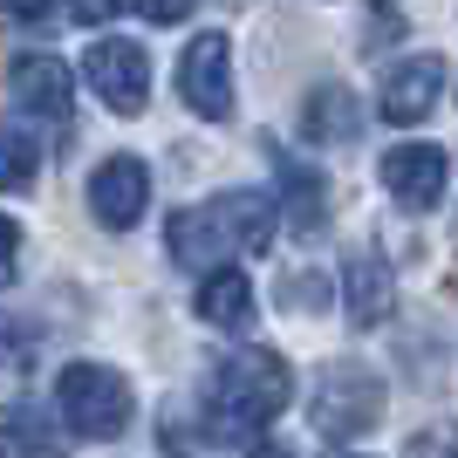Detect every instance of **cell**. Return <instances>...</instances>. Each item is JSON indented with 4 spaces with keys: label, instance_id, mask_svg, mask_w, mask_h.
I'll use <instances>...</instances> for the list:
<instances>
[{
    "label": "cell",
    "instance_id": "obj_5",
    "mask_svg": "<svg viewBox=\"0 0 458 458\" xmlns=\"http://www.w3.org/2000/svg\"><path fill=\"white\" fill-rule=\"evenodd\" d=\"M82 82H89L116 116H144V103H151V55H144V41L103 35L89 55H82Z\"/></svg>",
    "mask_w": 458,
    "mask_h": 458
},
{
    "label": "cell",
    "instance_id": "obj_7",
    "mask_svg": "<svg viewBox=\"0 0 458 458\" xmlns=\"http://www.w3.org/2000/svg\"><path fill=\"white\" fill-rule=\"evenodd\" d=\"M377 178L403 212H431V206H445L452 157H445V144H390L383 165H377Z\"/></svg>",
    "mask_w": 458,
    "mask_h": 458
},
{
    "label": "cell",
    "instance_id": "obj_25",
    "mask_svg": "<svg viewBox=\"0 0 458 458\" xmlns=\"http://www.w3.org/2000/svg\"><path fill=\"white\" fill-rule=\"evenodd\" d=\"M247 458H294V452H287V445H253Z\"/></svg>",
    "mask_w": 458,
    "mask_h": 458
},
{
    "label": "cell",
    "instance_id": "obj_20",
    "mask_svg": "<svg viewBox=\"0 0 458 458\" xmlns=\"http://www.w3.org/2000/svg\"><path fill=\"white\" fill-rule=\"evenodd\" d=\"M403 458H458V424H424V431H411V445H403Z\"/></svg>",
    "mask_w": 458,
    "mask_h": 458
},
{
    "label": "cell",
    "instance_id": "obj_10",
    "mask_svg": "<svg viewBox=\"0 0 458 458\" xmlns=\"http://www.w3.org/2000/svg\"><path fill=\"white\" fill-rule=\"evenodd\" d=\"M260 144H267V157H274V178H281V199H274V212L287 206V233H294V240H315V233L328 226V178L315 172V165H308V157H294L287 151V144H274V137H260Z\"/></svg>",
    "mask_w": 458,
    "mask_h": 458
},
{
    "label": "cell",
    "instance_id": "obj_17",
    "mask_svg": "<svg viewBox=\"0 0 458 458\" xmlns=\"http://www.w3.org/2000/svg\"><path fill=\"white\" fill-rule=\"evenodd\" d=\"M41 178V144L28 131H0V191H28Z\"/></svg>",
    "mask_w": 458,
    "mask_h": 458
},
{
    "label": "cell",
    "instance_id": "obj_13",
    "mask_svg": "<svg viewBox=\"0 0 458 458\" xmlns=\"http://www.w3.org/2000/svg\"><path fill=\"white\" fill-rule=\"evenodd\" d=\"M301 137L308 144H356L363 137V103L343 82H315L301 96Z\"/></svg>",
    "mask_w": 458,
    "mask_h": 458
},
{
    "label": "cell",
    "instance_id": "obj_8",
    "mask_svg": "<svg viewBox=\"0 0 458 458\" xmlns=\"http://www.w3.org/2000/svg\"><path fill=\"white\" fill-rule=\"evenodd\" d=\"M89 212H96V226H110V233H131L144 212H151V165L131 151H116L103 157L89 172Z\"/></svg>",
    "mask_w": 458,
    "mask_h": 458
},
{
    "label": "cell",
    "instance_id": "obj_14",
    "mask_svg": "<svg viewBox=\"0 0 458 458\" xmlns=\"http://www.w3.org/2000/svg\"><path fill=\"white\" fill-rule=\"evenodd\" d=\"M253 281L240 267H219V274H206L199 281V322L206 328H226V335H247L253 328Z\"/></svg>",
    "mask_w": 458,
    "mask_h": 458
},
{
    "label": "cell",
    "instance_id": "obj_15",
    "mask_svg": "<svg viewBox=\"0 0 458 458\" xmlns=\"http://www.w3.org/2000/svg\"><path fill=\"white\" fill-rule=\"evenodd\" d=\"M0 458H69V438L55 431V418L21 403V411L0 418Z\"/></svg>",
    "mask_w": 458,
    "mask_h": 458
},
{
    "label": "cell",
    "instance_id": "obj_2",
    "mask_svg": "<svg viewBox=\"0 0 458 458\" xmlns=\"http://www.w3.org/2000/svg\"><path fill=\"white\" fill-rule=\"evenodd\" d=\"M294 397V369L281 349H233L206 377V445H253Z\"/></svg>",
    "mask_w": 458,
    "mask_h": 458
},
{
    "label": "cell",
    "instance_id": "obj_4",
    "mask_svg": "<svg viewBox=\"0 0 458 458\" xmlns=\"http://www.w3.org/2000/svg\"><path fill=\"white\" fill-rule=\"evenodd\" d=\"M308 418L335 445L377 431L383 424V377L369 363H322L315 369V390H308Z\"/></svg>",
    "mask_w": 458,
    "mask_h": 458
},
{
    "label": "cell",
    "instance_id": "obj_23",
    "mask_svg": "<svg viewBox=\"0 0 458 458\" xmlns=\"http://www.w3.org/2000/svg\"><path fill=\"white\" fill-rule=\"evenodd\" d=\"M131 7H137L144 21H157V28H172V21H185L199 0H131Z\"/></svg>",
    "mask_w": 458,
    "mask_h": 458
},
{
    "label": "cell",
    "instance_id": "obj_12",
    "mask_svg": "<svg viewBox=\"0 0 458 458\" xmlns=\"http://www.w3.org/2000/svg\"><path fill=\"white\" fill-rule=\"evenodd\" d=\"M438 89H445V55H403L397 69L383 76L377 110H383V123L411 131V123H424V116L438 110Z\"/></svg>",
    "mask_w": 458,
    "mask_h": 458
},
{
    "label": "cell",
    "instance_id": "obj_6",
    "mask_svg": "<svg viewBox=\"0 0 458 458\" xmlns=\"http://www.w3.org/2000/svg\"><path fill=\"white\" fill-rule=\"evenodd\" d=\"M178 96H185L191 116H206V123H226L233 116V41L219 28L185 41V55H178Z\"/></svg>",
    "mask_w": 458,
    "mask_h": 458
},
{
    "label": "cell",
    "instance_id": "obj_21",
    "mask_svg": "<svg viewBox=\"0 0 458 458\" xmlns=\"http://www.w3.org/2000/svg\"><path fill=\"white\" fill-rule=\"evenodd\" d=\"M116 14H123V0H69V21H76V28H110Z\"/></svg>",
    "mask_w": 458,
    "mask_h": 458
},
{
    "label": "cell",
    "instance_id": "obj_3",
    "mask_svg": "<svg viewBox=\"0 0 458 458\" xmlns=\"http://www.w3.org/2000/svg\"><path fill=\"white\" fill-rule=\"evenodd\" d=\"M55 411H62V424H69V438L110 445V438L131 431L137 397H131V383H123V369H110V363H69L55 377Z\"/></svg>",
    "mask_w": 458,
    "mask_h": 458
},
{
    "label": "cell",
    "instance_id": "obj_9",
    "mask_svg": "<svg viewBox=\"0 0 458 458\" xmlns=\"http://www.w3.org/2000/svg\"><path fill=\"white\" fill-rule=\"evenodd\" d=\"M69 62L62 55H14L7 69V89H14V110L41 116L48 131H69L76 123V89H69Z\"/></svg>",
    "mask_w": 458,
    "mask_h": 458
},
{
    "label": "cell",
    "instance_id": "obj_22",
    "mask_svg": "<svg viewBox=\"0 0 458 458\" xmlns=\"http://www.w3.org/2000/svg\"><path fill=\"white\" fill-rule=\"evenodd\" d=\"M14 274H21V226L0 212V287H14Z\"/></svg>",
    "mask_w": 458,
    "mask_h": 458
},
{
    "label": "cell",
    "instance_id": "obj_11",
    "mask_svg": "<svg viewBox=\"0 0 458 458\" xmlns=\"http://www.w3.org/2000/svg\"><path fill=\"white\" fill-rule=\"evenodd\" d=\"M343 315H349V328H383L397 315V267H390V253L356 247L343 260Z\"/></svg>",
    "mask_w": 458,
    "mask_h": 458
},
{
    "label": "cell",
    "instance_id": "obj_16",
    "mask_svg": "<svg viewBox=\"0 0 458 458\" xmlns=\"http://www.w3.org/2000/svg\"><path fill=\"white\" fill-rule=\"evenodd\" d=\"M35 343H41L35 322H21V315H7V308H0V390L35 369Z\"/></svg>",
    "mask_w": 458,
    "mask_h": 458
},
{
    "label": "cell",
    "instance_id": "obj_24",
    "mask_svg": "<svg viewBox=\"0 0 458 458\" xmlns=\"http://www.w3.org/2000/svg\"><path fill=\"white\" fill-rule=\"evenodd\" d=\"M48 7H55V0H7V14H14V21H41Z\"/></svg>",
    "mask_w": 458,
    "mask_h": 458
},
{
    "label": "cell",
    "instance_id": "obj_18",
    "mask_svg": "<svg viewBox=\"0 0 458 458\" xmlns=\"http://www.w3.org/2000/svg\"><path fill=\"white\" fill-rule=\"evenodd\" d=\"M397 35H403V7L397 0H363V14H356V55H383Z\"/></svg>",
    "mask_w": 458,
    "mask_h": 458
},
{
    "label": "cell",
    "instance_id": "obj_1",
    "mask_svg": "<svg viewBox=\"0 0 458 458\" xmlns=\"http://www.w3.org/2000/svg\"><path fill=\"white\" fill-rule=\"evenodd\" d=\"M274 226H281V212H274V191H212L199 206L172 212V226H165V247H172L178 267H233L240 253H267Z\"/></svg>",
    "mask_w": 458,
    "mask_h": 458
},
{
    "label": "cell",
    "instance_id": "obj_19",
    "mask_svg": "<svg viewBox=\"0 0 458 458\" xmlns=\"http://www.w3.org/2000/svg\"><path fill=\"white\" fill-rule=\"evenodd\" d=\"M274 301H281L287 315H322V308H328V281L315 267H287L281 287H274Z\"/></svg>",
    "mask_w": 458,
    "mask_h": 458
}]
</instances>
